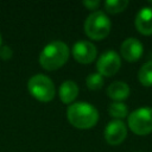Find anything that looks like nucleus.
<instances>
[{"label": "nucleus", "instance_id": "9", "mask_svg": "<svg viewBox=\"0 0 152 152\" xmlns=\"http://www.w3.org/2000/svg\"><path fill=\"white\" fill-rule=\"evenodd\" d=\"M144 52V48L140 40L137 38H127L122 42L120 46V53L121 56L128 61V62H135L138 61Z\"/></svg>", "mask_w": 152, "mask_h": 152}, {"label": "nucleus", "instance_id": "5", "mask_svg": "<svg viewBox=\"0 0 152 152\" xmlns=\"http://www.w3.org/2000/svg\"><path fill=\"white\" fill-rule=\"evenodd\" d=\"M128 127L138 135H146L152 132V108L142 107L128 115Z\"/></svg>", "mask_w": 152, "mask_h": 152}, {"label": "nucleus", "instance_id": "4", "mask_svg": "<svg viewBox=\"0 0 152 152\" xmlns=\"http://www.w3.org/2000/svg\"><path fill=\"white\" fill-rule=\"evenodd\" d=\"M27 90L30 94L40 102H49L56 95V88L51 78L43 74L32 76L27 82Z\"/></svg>", "mask_w": 152, "mask_h": 152}, {"label": "nucleus", "instance_id": "2", "mask_svg": "<svg viewBox=\"0 0 152 152\" xmlns=\"http://www.w3.org/2000/svg\"><path fill=\"white\" fill-rule=\"evenodd\" d=\"M69 58V48L64 42L53 40L44 46L39 55V64L49 71L63 66Z\"/></svg>", "mask_w": 152, "mask_h": 152}, {"label": "nucleus", "instance_id": "7", "mask_svg": "<svg viewBox=\"0 0 152 152\" xmlns=\"http://www.w3.org/2000/svg\"><path fill=\"white\" fill-rule=\"evenodd\" d=\"M71 53H72L74 59L77 61L78 63L89 64L96 58L97 50L93 43L88 40H80L72 45Z\"/></svg>", "mask_w": 152, "mask_h": 152}, {"label": "nucleus", "instance_id": "18", "mask_svg": "<svg viewBox=\"0 0 152 152\" xmlns=\"http://www.w3.org/2000/svg\"><path fill=\"white\" fill-rule=\"evenodd\" d=\"M83 6H86L88 10H97V7L100 6V1L99 0H87V1H83Z\"/></svg>", "mask_w": 152, "mask_h": 152}, {"label": "nucleus", "instance_id": "11", "mask_svg": "<svg viewBox=\"0 0 152 152\" xmlns=\"http://www.w3.org/2000/svg\"><path fill=\"white\" fill-rule=\"evenodd\" d=\"M58 95L63 103H66V104L72 103L78 95V86L74 81H70V80L64 81L59 86Z\"/></svg>", "mask_w": 152, "mask_h": 152}, {"label": "nucleus", "instance_id": "15", "mask_svg": "<svg viewBox=\"0 0 152 152\" xmlns=\"http://www.w3.org/2000/svg\"><path fill=\"white\" fill-rule=\"evenodd\" d=\"M127 6H128L127 0H107L104 2L106 11L108 13H112V14H116V13L122 12Z\"/></svg>", "mask_w": 152, "mask_h": 152}, {"label": "nucleus", "instance_id": "8", "mask_svg": "<svg viewBox=\"0 0 152 152\" xmlns=\"http://www.w3.org/2000/svg\"><path fill=\"white\" fill-rule=\"evenodd\" d=\"M127 135V127L121 120H112L104 128V139L110 145L121 144Z\"/></svg>", "mask_w": 152, "mask_h": 152}, {"label": "nucleus", "instance_id": "6", "mask_svg": "<svg viewBox=\"0 0 152 152\" xmlns=\"http://www.w3.org/2000/svg\"><path fill=\"white\" fill-rule=\"evenodd\" d=\"M96 66L99 74H101L102 76H113L119 71L121 66L120 56L113 50L106 51L99 57Z\"/></svg>", "mask_w": 152, "mask_h": 152}, {"label": "nucleus", "instance_id": "13", "mask_svg": "<svg viewBox=\"0 0 152 152\" xmlns=\"http://www.w3.org/2000/svg\"><path fill=\"white\" fill-rule=\"evenodd\" d=\"M138 78L145 87H152V61H148L141 65L138 71Z\"/></svg>", "mask_w": 152, "mask_h": 152}, {"label": "nucleus", "instance_id": "16", "mask_svg": "<svg viewBox=\"0 0 152 152\" xmlns=\"http://www.w3.org/2000/svg\"><path fill=\"white\" fill-rule=\"evenodd\" d=\"M86 83L90 90H99L103 86V76L99 72L89 74L87 80H86Z\"/></svg>", "mask_w": 152, "mask_h": 152}, {"label": "nucleus", "instance_id": "10", "mask_svg": "<svg viewBox=\"0 0 152 152\" xmlns=\"http://www.w3.org/2000/svg\"><path fill=\"white\" fill-rule=\"evenodd\" d=\"M135 27L142 34H152V7H142L135 15Z\"/></svg>", "mask_w": 152, "mask_h": 152}, {"label": "nucleus", "instance_id": "12", "mask_svg": "<svg viewBox=\"0 0 152 152\" xmlns=\"http://www.w3.org/2000/svg\"><path fill=\"white\" fill-rule=\"evenodd\" d=\"M107 95L116 102H121L122 100L127 99L129 95V87L127 83L122 81H115L110 83L107 88Z\"/></svg>", "mask_w": 152, "mask_h": 152}, {"label": "nucleus", "instance_id": "3", "mask_svg": "<svg viewBox=\"0 0 152 152\" xmlns=\"http://www.w3.org/2000/svg\"><path fill=\"white\" fill-rule=\"evenodd\" d=\"M112 23L107 14L102 11H95L89 14L84 21L86 34L94 40H101L106 38L110 32Z\"/></svg>", "mask_w": 152, "mask_h": 152}, {"label": "nucleus", "instance_id": "19", "mask_svg": "<svg viewBox=\"0 0 152 152\" xmlns=\"http://www.w3.org/2000/svg\"><path fill=\"white\" fill-rule=\"evenodd\" d=\"M1 42H2V40H1V34H0V46H1Z\"/></svg>", "mask_w": 152, "mask_h": 152}, {"label": "nucleus", "instance_id": "1", "mask_svg": "<svg viewBox=\"0 0 152 152\" xmlns=\"http://www.w3.org/2000/svg\"><path fill=\"white\" fill-rule=\"evenodd\" d=\"M66 118L69 122L80 129L91 128L99 120L97 109L89 102H75L68 107Z\"/></svg>", "mask_w": 152, "mask_h": 152}, {"label": "nucleus", "instance_id": "17", "mask_svg": "<svg viewBox=\"0 0 152 152\" xmlns=\"http://www.w3.org/2000/svg\"><path fill=\"white\" fill-rule=\"evenodd\" d=\"M12 55H13V51H12V49L10 46H7V45L0 46V57L2 59H5V61L10 59L12 57Z\"/></svg>", "mask_w": 152, "mask_h": 152}, {"label": "nucleus", "instance_id": "14", "mask_svg": "<svg viewBox=\"0 0 152 152\" xmlns=\"http://www.w3.org/2000/svg\"><path fill=\"white\" fill-rule=\"evenodd\" d=\"M108 112H109V115L115 118V120H121L127 116L128 114V109H127V106L122 102H112L108 107Z\"/></svg>", "mask_w": 152, "mask_h": 152}]
</instances>
